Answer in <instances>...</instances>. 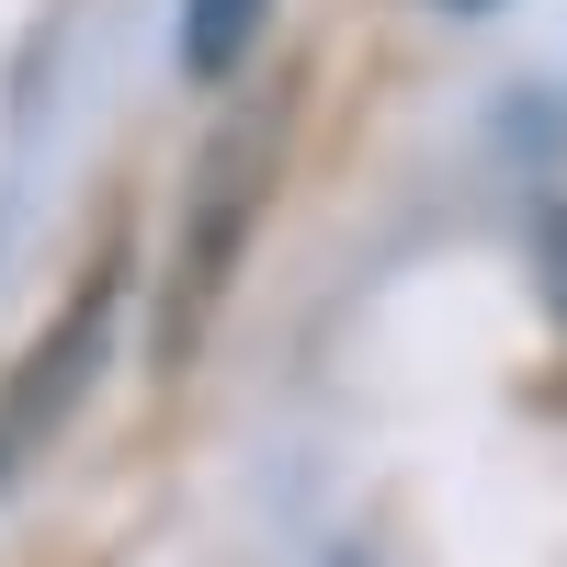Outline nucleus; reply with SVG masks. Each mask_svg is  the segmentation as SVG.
<instances>
[{"mask_svg":"<svg viewBox=\"0 0 567 567\" xmlns=\"http://www.w3.org/2000/svg\"><path fill=\"white\" fill-rule=\"evenodd\" d=\"M91 352H103V307H80V318H69V341H58V363H34L23 386L0 398V477H12V465H23V443L69 409V386L91 374Z\"/></svg>","mask_w":567,"mask_h":567,"instance_id":"f257e3e1","label":"nucleus"},{"mask_svg":"<svg viewBox=\"0 0 567 567\" xmlns=\"http://www.w3.org/2000/svg\"><path fill=\"white\" fill-rule=\"evenodd\" d=\"M250 34H261V0H194V45H182V58L216 80V69H239Z\"/></svg>","mask_w":567,"mask_h":567,"instance_id":"f03ea898","label":"nucleus"}]
</instances>
